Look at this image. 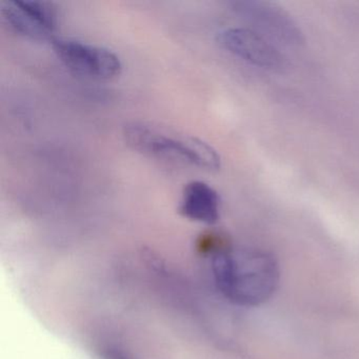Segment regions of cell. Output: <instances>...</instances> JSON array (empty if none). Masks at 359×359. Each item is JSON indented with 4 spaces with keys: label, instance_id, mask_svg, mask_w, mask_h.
I'll use <instances>...</instances> for the list:
<instances>
[{
    "label": "cell",
    "instance_id": "cell-5",
    "mask_svg": "<svg viewBox=\"0 0 359 359\" xmlns=\"http://www.w3.org/2000/svg\"><path fill=\"white\" fill-rule=\"evenodd\" d=\"M233 7L238 15L268 39L287 46H298L304 41V35L295 20L273 4L238 1Z\"/></svg>",
    "mask_w": 359,
    "mask_h": 359
},
{
    "label": "cell",
    "instance_id": "cell-1",
    "mask_svg": "<svg viewBox=\"0 0 359 359\" xmlns=\"http://www.w3.org/2000/svg\"><path fill=\"white\" fill-rule=\"evenodd\" d=\"M195 249L214 287L231 304L260 306L278 287V264L268 252L236 247L211 231L197 237Z\"/></svg>",
    "mask_w": 359,
    "mask_h": 359
},
{
    "label": "cell",
    "instance_id": "cell-6",
    "mask_svg": "<svg viewBox=\"0 0 359 359\" xmlns=\"http://www.w3.org/2000/svg\"><path fill=\"white\" fill-rule=\"evenodd\" d=\"M217 41L226 51L258 68L278 70L285 64L279 50L252 29H224L218 33Z\"/></svg>",
    "mask_w": 359,
    "mask_h": 359
},
{
    "label": "cell",
    "instance_id": "cell-7",
    "mask_svg": "<svg viewBox=\"0 0 359 359\" xmlns=\"http://www.w3.org/2000/svg\"><path fill=\"white\" fill-rule=\"evenodd\" d=\"M178 211L192 222L216 224L220 217L219 195L207 182L193 180L182 191Z\"/></svg>",
    "mask_w": 359,
    "mask_h": 359
},
{
    "label": "cell",
    "instance_id": "cell-2",
    "mask_svg": "<svg viewBox=\"0 0 359 359\" xmlns=\"http://www.w3.org/2000/svg\"><path fill=\"white\" fill-rule=\"evenodd\" d=\"M123 138L130 148L142 154L172 157L195 167H205L211 157L208 142L191 136H171L144 123H128L123 128Z\"/></svg>",
    "mask_w": 359,
    "mask_h": 359
},
{
    "label": "cell",
    "instance_id": "cell-3",
    "mask_svg": "<svg viewBox=\"0 0 359 359\" xmlns=\"http://www.w3.org/2000/svg\"><path fill=\"white\" fill-rule=\"evenodd\" d=\"M51 43L60 62L75 74L95 81H109L121 74V58L111 50L74 39H55Z\"/></svg>",
    "mask_w": 359,
    "mask_h": 359
},
{
    "label": "cell",
    "instance_id": "cell-4",
    "mask_svg": "<svg viewBox=\"0 0 359 359\" xmlns=\"http://www.w3.org/2000/svg\"><path fill=\"white\" fill-rule=\"evenodd\" d=\"M1 15L18 34L37 41H52L58 28V12L53 4L36 0H12L3 4Z\"/></svg>",
    "mask_w": 359,
    "mask_h": 359
}]
</instances>
